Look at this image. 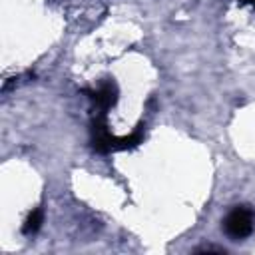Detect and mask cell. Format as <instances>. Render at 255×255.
Segmentation results:
<instances>
[{
    "instance_id": "cell-1",
    "label": "cell",
    "mask_w": 255,
    "mask_h": 255,
    "mask_svg": "<svg viewBox=\"0 0 255 255\" xmlns=\"http://www.w3.org/2000/svg\"><path fill=\"white\" fill-rule=\"evenodd\" d=\"M223 227H225V233L229 237L243 239V237L251 235V231L255 227V211L247 205H237L227 213Z\"/></svg>"
},
{
    "instance_id": "cell-2",
    "label": "cell",
    "mask_w": 255,
    "mask_h": 255,
    "mask_svg": "<svg viewBox=\"0 0 255 255\" xmlns=\"http://www.w3.org/2000/svg\"><path fill=\"white\" fill-rule=\"evenodd\" d=\"M88 94H90V100L96 104V110H98V114H108V110H112L114 106H116V102H118V86H116V82H112V80H106V82H102L96 90H88Z\"/></svg>"
},
{
    "instance_id": "cell-3",
    "label": "cell",
    "mask_w": 255,
    "mask_h": 255,
    "mask_svg": "<svg viewBox=\"0 0 255 255\" xmlns=\"http://www.w3.org/2000/svg\"><path fill=\"white\" fill-rule=\"evenodd\" d=\"M141 139H143V128L141 126H137L129 135H122V137H118L116 135V143H114V151H126V149H133V147H137L139 143H141Z\"/></svg>"
},
{
    "instance_id": "cell-4",
    "label": "cell",
    "mask_w": 255,
    "mask_h": 255,
    "mask_svg": "<svg viewBox=\"0 0 255 255\" xmlns=\"http://www.w3.org/2000/svg\"><path fill=\"white\" fill-rule=\"evenodd\" d=\"M44 223V209L42 207H36L28 213V217L24 219V225H22V233L24 235H34Z\"/></svg>"
},
{
    "instance_id": "cell-5",
    "label": "cell",
    "mask_w": 255,
    "mask_h": 255,
    "mask_svg": "<svg viewBox=\"0 0 255 255\" xmlns=\"http://www.w3.org/2000/svg\"><path fill=\"white\" fill-rule=\"evenodd\" d=\"M241 2H247V4H255V0H241Z\"/></svg>"
}]
</instances>
